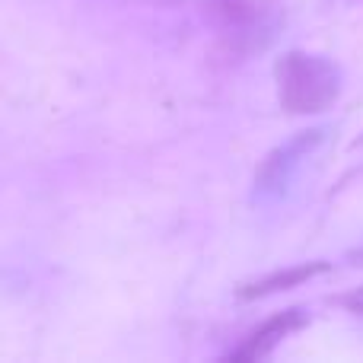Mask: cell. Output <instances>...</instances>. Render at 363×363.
Wrapping results in <instances>:
<instances>
[{
  "label": "cell",
  "instance_id": "cell-5",
  "mask_svg": "<svg viewBox=\"0 0 363 363\" xmlns=\"http://www.w3.org/2000/svg\"><path fill=\"white\" fill-rule=\"evenodd\" d=\"M328 264L325 262H313V264H300V268H290V271H277V274H268L262 281L249 284V287L239 290V296L252 300V296H271V294H281V290L290 287H300L303 281H313L315 274H322Z\"/></svg>",
  "mask_w": 363,
  "mask_h": 363
},
{
  "label": "cell",
  "instance_id": "cell-6",
  "mask_svg": "<svg viewBox=\"0 0 363 363\" xmlns=\"http://www.w3.org/2000/svg\"><path fill=\"white\" fill-rule=\"evenodd\" d=\"M345 306L351 309V313L363 315V287H360V290H354V294H347V296H345Z\"/></svg>",
  "mask_w": 363,
  "mask_h": 363
},
{
  "label": "cell",
  "instance_id": "cell-2",
  "mask_svg": "<svg viewBox=\"0 0 363 363\" xmlns=\"http://www.w3.org/2000/svg\"><path fill=\"white\" fill-rule=\"evenodd\" d=\"M325 138H328V128H306V131H296L294 138H287L284 144H277L258 163L255 182H252V201L258 207H271L287 198L294 191L296 179L306 169V163L325 144Z\"/></svg>",
  "mask_w": 363,
  "mask_h": 363
},
{
  "label": "cell",
  "instance_id": "cell-3",
  "mask_svg": "<svg viewBox=\"0 0 363 363\" xmlns=\"http://www.w3.org/2000/svg\"><path fill=\"white\" fill-rule=\"evenodd\" d=\"M211 19L233 51H264L281 26L277 0H211Z\"/></svg>",
  "mask_w": 363,
  "mask_h": 363
},
{
  "label": "cell",
  "instance_id": "cell-4",
  "mask_svg": "<svg viewBox=\"0 0 363 363\" xmlns=\"http://www.w3.org/2000/svg\"><path fill=\"white\" fill-rule=\"evenodd\" d=\"M309 322V313L306 309H287V313H277L264 322L262 328L249 335L236 351H230V360H264L277 351V345L290 338L294 332H300L303 325Z\"/></svg>",
  "mask_w": 363,
  "mask_h": 363
},
{
  "label": "cell",
  "instance_id": "cell-1",
  "mask_svg": "<svg viewBox=\"0 0 363 363\" xmlns=\"http://www.w3.org/2000/svg\"><path fill=\"white\" fill-rule=\"evenodd\" d=\"M274 80L277 99L290 115H319L338 102L345 77L332 57L287 51L274 64Z\"/></svg>",
  "mask_w": 363,
  "mask_h": 363
}]
</instances>
